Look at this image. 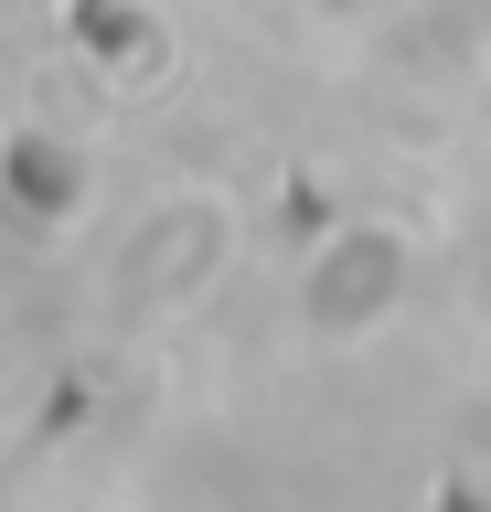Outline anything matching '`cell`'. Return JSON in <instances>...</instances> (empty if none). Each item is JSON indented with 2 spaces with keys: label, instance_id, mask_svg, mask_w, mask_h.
<instances>
[{
  "label": "cell",
  "instance_id": "6da1fadb",
  "mask_svg": "<svg viewBox=\"0 0 491 512\" xmlns=\"http://www.w3.org/2000/svg\"><path fill=\"white\" fill-rule=\"evenodd\" d=\"M417 299V235L385 214H353L331 224L310 267H299V320H310V342H374L395 310Z\"/></svg>",
  "mask_w": 491,
  "mask_h": 512
},
{
  "label": "cell",
  "instance_id": "7a4b0ae2",
  "mask_svg": "<svg viewBox=\"0 0 491 512\" xmlns=\"http://www.w3.org/2000/svg\"><path fill=\"white\" fill-rule=\"evenodd\" d=\"M225 256H235V203L225 192H150L129 214V235H118V299L129 310H193L203 288L225 278Z\"/></svg>",
  "mask_w": 491,
  "mask_h": 512
},
{
  "label": "cell",
  "instance_id": "3957f363",
  "mask_svg": "<svg viewBox=\"0 0 491 512\" xmlns=\"http://www.w3.org/2000/svg\"><path fill=\"white\" fill-rule=\"evenodd\" d=\"M86 192H97V160L75 150L65 128H11L0 139V203L33 224V235H65L86 214Z\"/></svg>",
  "mask_w": 491,
  "mask_h": 512
}]
</instances>
